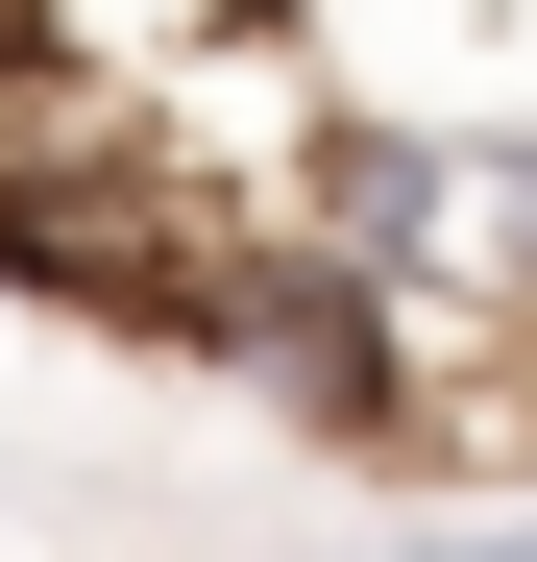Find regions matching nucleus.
Instances as JSON below:
<instances>
[{"label":"nucleus","mask_w":537,"mask_h":562,"mask_svg":"<svg viewBox=\"0 0 537 562\" xmlns=\"http://www.w3.org/2000/svg\"><path fill=\"white\" fill-rule=\"evenodd\" d=\"M171 367H244L294 440H415V416H439V318H391L367 269H318L294 221H244V245L196 269V342H171Z\"/></svg>","instance_id":"f257e3e1"},{"label":"nucleus","mask_w":537,"mask_h":562,"mask_svg":"<svg viewBox=\"0 0 537 562\" xmlns=\"http://www.w3.org/2000/svg\"><path fill=\"white\" fill-rule=\"evenodd\" d=\"M391 562H537V538H391Z\"/></svg>","instance_id":"f03ea898"}]
</instances>
